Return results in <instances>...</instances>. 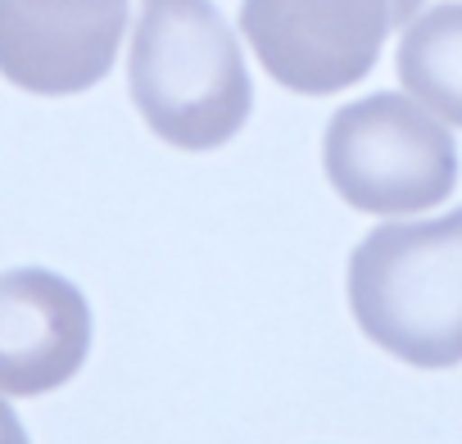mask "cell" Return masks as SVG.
<instances>
[{
	"mask_svg": "<svg viewBox=\"0 0 462 444\" xmlns=\"http://www.w3.org/2000/svg\"><path fill=\"white\" fill-rule=\"evenodd\" d=\"M127 87L154 136L181 150L231 141L254 105L245 55L208 0H141Z\"/></svg>",
	"mask_w": 462,
	"mask_h": 444,
	"instance_id": "cell-1",
	"label": "cell"
},
{
	"mask_svg": "<svg viewBox=\"0 0 462 444\" xmlns=\"http://www.w3.org/2000/svg\"><path fill=\"white\" fill-rule=\"evenodd\" d=\"M349 309L412 367L462 363V208L376 227L349 259Z\"/></svg>",
	"mask_w": 462,
	"mask_h": 444,
	"instance_id": "cell-2",
	"label": "cell"
},
{
	"mask_svg": "<svg viewBox=\"0 0 462 444\" xmlns=\"http://www.w3.org/2000/svg\"><path fill=\"white\" fill-rule=\"evenodd\" d=\"M322 159L340 199L363 213H417L457 186L448 127L394 91L345 105L327 127Z\"/></svg>",
	"mask_w": 462,
	"mask_h": 444,
	"instance_id": "cell-3",
	"label": "cell"
},
{
	"mask_svg": "<svg viewBox=\"0 0 462 444\" xmlns=\"http://www.w3.org/2000/svg\"><path fill=\"white\" fill-rule=\"evenodd\" d=\"M421 0H245L241 32L259 64L300 96H331L372 73L390 28Z\"/></svg>",
	"mask_w": 462,
	"mask_h": 444,
	"instance_id": "cell-4",
	"label": "cell"
},
{
	"mask_svg": "<svg viewBox=\"0 0 462 444\" xmlns=\"http://www.w3.org/2000/svg\"><path fill=\"white\" fill-rule=\"evenodd\" d=\"M127 0H0V73L32 96H78L118 55Z\"/></svg>",
	"mask_w": 462,
	"mask_h": 444,
	"instance_id": "cell-5",
	"label": "cell"
},
{
	"mask_svg": "<svg viewBox=\"0 0 462 444\" xmlns=\"http://www.w3.org/2000/svg\"><path fill=\"white\" fill-rule=\"evenodd\" d=\"M91 349V309L46 268L0 277V394H46L78 376Z\"/></svg>",
	"mask_w": 462,
	"mask_h": 444,
	"instance_id": "cell-6",
	"label": "cell"
},
{
	"mask_svg": "<svg viewBox=\"0 0 462 444\" xmlns=\"http://www.w3.org/2000/svg\"><path fill=\"white\" fill-rule=\"evenodd\" d=\"M399 82L421 109L462 127V5H435L403 28Z\"/></svg>",
	"mask_w": 462,
	"mask_h": 444,
	"instance_id": "cell-7",
	"label": "cell"
},
{
	"mask_svg": "<svg viewBox=\"0 0 462 444\" xmlns=\"http://www.w3.org/2000/svg\"><path fill=\"white\" fill-rule=\"evenodd\" d=\"M0 444H28V435H23V421L14 417V408L0 399Z\"/></svg>",
	"mask_w": 462,
	"mask_h": 444,
	"instance_id": "cell-8",
	"label": "cell"
}]
</instances>
